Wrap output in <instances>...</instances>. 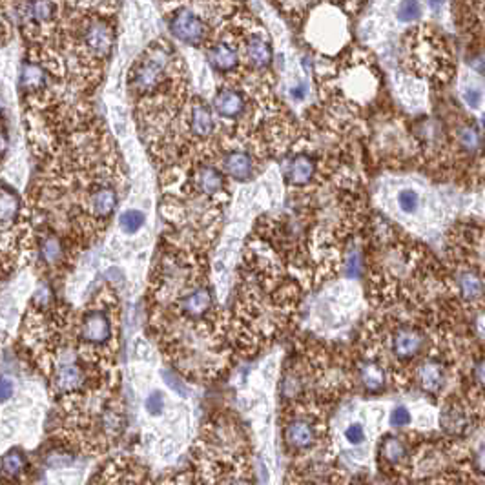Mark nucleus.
Masks as SVG:
<instances>
[{"instance_id":"obj_45","label":"nucleus","mask_w":485,"mask_h":485,"mask_svg":"<svg viewBox=\"0 0 485 485\" xmlns=\"http://www.w3.org/2000/svg\"><path fill=\"white\" fill-rule=\"evenodd\" d=\"M106 277H112V279H119L122 281V274L119 268H110L108 272H106Z\"/></svg>"},{"instance_id":"obj_15","label":"nucleus","mask_w":485,"mask_h":485,"mask_svg":"<svg viewBox=\"0 0 485 485\" xmlns=\"http://www.w3.org/2000/svg\"><path fill=\"white\" fill-rule=\"evenodd\" d=\"M447 380V371L438 360H427L418 367V383L425 393L438 394L444 389Z\"/></svg>"},{"instance_id":"obj_18","label":"nucleus","mask_w":485,"mask_h":485,"mask_svg":"<svg viewBox=\"0 0 485 485\" xmlns=\"http://www.w3.org/2000/svg\"><path fill=\"white\" fill-rule=\"evenodd\" d=\"M458 292L465 302H478L485 294V281L474 270H464L456 276Z\"/></svg>"},{"instance_id":"obj_11","label":"nucleus","mask_w":485,"mask_h":485,"mask_svg":"<svg viewBox=\"0 0 485 485\" xmlns=\"http://www.w3.org/2000/svg\"><path fill=\"white\" fill-rule=\"evenodd\" d=\"M316 159L309 154H296L287 159L283 166L284 179L296 186H305L316 176Z\"/></svg>"},{"instance_id":"obj_38","label":"nucleus","mask_w":485,"mask_h":485,"mask_svg":"<svg viewBox=\"0 0 485 485\" xmlns=\"http://www.w3.org/2000/svg\"><path fill=\"white\" fill-rule=\"evenodd\" d=\"M469 64H471V68H473L476 73H481V75H485V48L484 50L478 51L476 55H473V57H471V60H469Z\"/></svg>"},{"instance_id":"obj_34","label":"nucleus","mask_w":485,"mask_h":485,"mask_svg":"<svg viewBox=\"0 0 485 485\" xmlns=\"http://www.w3.org/2000/svg\"><path fill=\"white\" fill-rule=\"evenodd\" d=\"M462 101L471 110H478L481 106V101H484V92L478 86H465L462 90Z\"/></svg>"},{"instance_id":"obj_2","label":"nucleus","mask_w":485,"mask_h":485,"mask_svg":"<svg viewBox=\"0 0 485 485\" xmlns=\"http://www.w3.org/2000/svg\"><path fill=\"white\" fill-rule=\"evenodd\" d=\"M170 30L177 41L188 44V46H201L203 42L208 41L210 26L208 21L201 13L188 6H181L168 17Z\"/></svg>"},{"instance_id":"obj_35","label":"nucleus","mask_w":485,"mask_h":485,"mask_svg":"<svg viewBox=\"0 0 485 485\" xmlns=\"http://www.w3.org/2000/svg\"><path fill=\"white\" fill-rule=\"evenodd\" d=\"M163 405H164L163 394H161V393H151L150 396H148L146 405H144V407H146L148 415L159 416L161 412H163Z\"/></svg>"},{"instance_id":"obj_48","label":"nucleus","mask_w":485,"mask_h":485,"mask_svg":"<svg viewBox=\"0 0 485 485\" xmlns=\"http://www.w3.org/2000/svg\"><path fill=\"white\" fill-rule=\"evenodd\" d=\"M480 126H481V135H484V137H485V115H481Z\"/></svg>"},{"instance_id":"obj_33","label":"nucleus","mask_w":485,"mask_h":485,"mask_svg":"<svg viewBox=\"0 0 485 485\" xmlns=\"http://www.w3.org/2000/svg\"><path fill=\"white\" fill-rule=\"evenodd\" d=\"M410 422H412V416H410V410L405 405L394 407L389 416L390 427H394V429H405V427L410 425Z\"/></svg>"},{"instance_id":"obj_13","label":"nucleus","mask_w":485,"mask_h":485,"mask_svg":"<svg viewBox=\"0 0 485 485\" xmlns=\"http://www.w3.org/2000/svg\"><path fill=\"white\" fill-rule=\"evenodd\" d=\"M223 172L226 174L228 177H232L234 181H239V183H247L254 177L255 172V163L254 157L247 151L241 150H234L228 151V154L223 157Z\"/></svg>"},{"instance_id":"obj_10","label":"nucleus","mask_w":485,"mask_h":485,"mask_svg":"<svg viewBox=\"0 0 485 485\" xmlns=\"http://www.w3.org/2000/svg\"><path fill=\"white\" fill-rule=\"evenodd\" d=\"M213 110L221 119L238 121L247 112V99L239 90L221 88L213 97Z\"/></svg>"},{"instance_id":"obj_42","label":"nucleus","mask_w":485,"mask_h":485,"mask_svg":"<svg viewBox=\"0 0 485 485\" xmlns=\"http://www.w3.org/2000/svg\"><path fill=\"white\" fill-rule=\"evenodd\" d=\"M281 389H283L284 396H290V398L296 396L297 389H299V387H297V380H296V378H292V376L287 378V380L283 381V387H281Z\"/></svg>"},{"instance_id":"obj_31","label":"nucleus","mask_w":485,"mask_h":485,"mask_svg":"<svg viewBox=\"0 0 485 485\" xmlns=\"http://www.w3.org/2000/svg\"><path fill=\"white\" fill-rule=\"evenodd\" d=\"M398 18L402 22H412L420 18L422 15V8H420L418 0H402L398 6Z\"/></svg>"},{"instance_id":"obj_29","label":"nucleus","mask_w":485,"mask_h":485,"mask_svg":"<svg viewBox=\"0 0 485 485\" xmlns=\"http://www.w3.org/2000/svg\"><path fill=\"white\" fill-rule=\"evenodd\" d=\"M345 274L351 279H358L363 274V257H361V252L356 247H352L345 255Z\"/></svg>"},{"instance_id":"obj_7","label":"nucleus","mask_w":485,"mask_h":485,"mask_svg":"<svg viewBox=\"0 0 485 485\" xmlns=\"http://www.w3.org/2000/svg\"><path fill=\"white\" fill-rule=\"evenodd\" d=\"M82 46L95 59H106L113 48L112 26L99 18L88 22L82 30Z\"/></svg>"},{"instance_id":"obj_39","label":"nucleus","mask_w":485,"mask_h":485,"mask_svg":"<svg viewBox=\"0 0 485 485\" xmlns=\"http://www.w3.org/2000/svg\"><path fill=\"white\" fill-rule=\"evenodd\" d=\"M473 376H474V381L480 385L481 389H485V358H481V360H478L476 363H474Z\"/></svg>"},{"instance_id":"obj_41","label":"nucleus","mask_w":485,"mask_h":485,"mask_svg":"<svg viewBox=\"0 0 485 485\" xmlns=\"http://www.w3.org/2000/svg\"><path fill=\"white\" fill-rule=\"evenodd\" d=\"M474 467H476L478 473L485 474V444H481L474 454Z\"/></svg>"},{"instance_id":"obj_43","label":"nucleus","mask_w":485,"mask_h":485,"mask_svg":"<svg viewBox=\"0 0 485 485\" xmlns=\"http://www.w3.org/2000/svg\"><path fill=\"white\" fill-rule=\"evenodd\" d=\"M148 354H150V345L144 339H137L135 341V356L137 358H148Z\"/></svg>"},{"instance_id":"obj_19","label":"nucleus","mask_w":485,"mask_h":485,"mask_svg":"<svg viewBox=\"0 0 485 485\" xmlns=\"http://www.w3.org/2000/svg\"><path fill=\"white\" fill-rule=\"evenodd\" d=\"M57 2L55 0H28L24 4V15L26 18H30L31 22L38 26L50 24L57 17Z\"/></svg>"},{"instance_id":"obj_30","label":"nucleus","mask_w":485,"mask_h":485,"mask_svg":"<svg viewBox=\"0 0 485 485\" xmlns=\"http://www.w3.org/2000/svg\"><path fill=\"white\" fill-rule=\"evenodd\" d=\"M119 225L126 234H135L144 225V213L139 212V210H126L119 218Z\"/></svg>"},{"instance_id":"obj_23","label":"nucleus","mask_w":485,"mask_h":485,"mask_svg":"<svg viewBox=\"0 0 485 485\" xmlns=\"http://www.w3.org/2000/svg\"><path fill=\"white\" fill-rule=\"evenodd\" d=\"M360 381L368 393H380L387 383L385 368L376 361H363L360 365Z\"/></svg>"},{"instance_id":"obj_6","label":"nucleus","mask_w":485,"mask_h":485,"mask_svg":"<svg viewBox=\"0 0 485 485\" xmlns=\"http://www.w3.org/2000/svg\"><path fill=\"white\" fill-rule=\"evenodd\" d=\"M117 190L110 186L108 183H101L90 188L88 197L84 199V213L92 218L93 221H105L112 215L117 206Z\"/></svg>"},{"instance_id":"obj_24","label":"nucleus","mask_w":485,"mask_h":485,"mask_svg":"<svg viewBox=\"0 0 485 485\" xmlns=\"http://www.w3.org/2000/svg\"><path fill=\"white\" fill-rule=\"evenodd\" d=\"M46 71H44V68L41 64H24L21 73L22 88L30 93H41L44 90V86H46Z\"/></svg>"},{"instance_id":"obj_12","label":"nucleus","mask_w":485,"mask_h":485,"mask_svg":"<svg viewBox=\"0 0 485 485\" xmlns=\"http://www.w3.org/2000/svg\"><path fill=\"white\" fill-rule=\"evenodd\" d=\"M213 299L212 292L206 287H196V289L188 290L183 294L179 302L181 312L190 319H199L212 310Z\"/></svg>"},{"instance_id":"obj_46","label":"nucleus","mask_w":485,"mask_h":485,"mask_svg":"<svg viewBox=\"0 0 485 485\" xmlns=\"http://www.w3.org/2000/svg\"><path fill=\"white\" fill-rule=\"evenodd\" d=\"M427 4L431 6L432 11H439V9H442V4H444V0H427Z\"/></svg>"},{"instance_id":"obj_21","label":"nucleus","mask_w":485,"mask_h":485,"mask_svg":"<svg viewBox=\"0 0 485 485\" xmlns=\"http://www.w3.org/2000/svg\"><path fill=\"white\" fill-rule=\"evenodd\" d=\"M21 215V199L17 192L2 186L0 188V230H8V226L17 221Z\"/></svg>"},{"instance_id":"obj_16","label":"nucleus","mask_w":485,"mask_h":485,"mask_svg":"<svg viewBox=\"0 0 485 485\" xmlns=\"http://www.w3.org/2000/svg\"><path fill=\"white\" fill-rule=\"evenodd\" d=\"M188 128L190 134L197 139H208L215 130L212 110L203 101H193L192 106H190Z\"/></svg>"},{"instance_id":"obj_17","label":"nucleus","mask_w":485,"mask_h":485,"mask_svg":"<svg viewBox=\"0 0 485 485\" xmlns=\"http://www.w3.org/2000/svg\"><path fill=\"white\" fill-rule=\"evenodd\" d=\"M192 183L197 192L203 196H218L225 188V176L218 168L201 166L193 174Z\"/></svg>"},{"instance_id":"obj_47","label":"nucleus","mask_w":485,"mask_h":485,"mask_svg":"<svg viewBox=\"0 0 485 485\" xmlns=\"http://www.w3.org/2000/svg\"><path fill=\"white\" fill-rule=\"evenodd\" d=\"M6 148H8V141H6L4 134H2V132H0V157H2V155H4Z\"/></svg>"},{"instance_id":"obj_8","label":"nucleus","mask_w":485,"mask_h":485,"mask_svg":"<svg viewBox=\"0 0 485 485\" xmlns=\"http://www.w3.org/2000/svg\"><path fill=\"white\" fill-rule=\"evenodd\" d=\"M206 59L210 66L218 73H232L239 68L241 63V51L239 44H232L228 41H213L206 48Z\"/></svg>"},{"instance_id":"obj_22","label":"nucleus","mask_w":485,"mask_h":485,"mask_svg":"<svg viewBox=\"0 0 485 485\" xmlns=\"http://www.w3.org/2000/svg\"><path fill=\"white\" fill-rule=\"evenodd\" d=\"M469 420L465 410L460 409L458 405H447L442 410V416H439V427L444 429V432L452 436H460L467 431Z\"/></svg>"},{"instance_id":"obj_5","label":"nucleus","mask_w":485,"mask_h":485,"mask_svg":"<svg viewBox=\"0 0 485 485\" xmlns=\"http://www.w3.org/2000/svg\"><path fill=\"white\" fill-rule=\"evenodd\" d=\"M86 385V373L79 365L77 354L68 348L64 356L59 358V368L53 378V389L57 393L71 394L80 390Z\"/></svg>"},{"instance_id":"obj_28","label":"nucleus","mask_w":485,"mask_h":485,"mask_svg":"<svg viewBox=\"0 0 485 485\" xmlns=\"http://www.w3.org/2000/svg\"><path fill=\"white\" fill-rule=\"evenodd\" d=\"M398 208L402 210L403 213H416L422 206V197L416 190L412 188H403L398 193Z\"/></svg>"},{"instance_id":"obj_9","label":"nucleus","mask_w":485,"mask_h":485,"mask_svg":"<svg viewBox=\"0 0 485 485\" xmlns=\"http://www.w3.org/2000/svg\"><path fill=\"white\" fill-rule=\"evenodd\" d=\"M423 345H425V338L412 326L398 329L390 338V352L402 361L416 358L423 351Z\"/></svg>"},{"instance_id":"obj_32","label":"nucleus","mask_w":485,"mask_h":485,"mask_svg":"<svg viewBox=\"0 0 485 485\" xmlns=\"http://www.w3.org/2000/svg\"><path fill=\"white\" fill-rule=\"evenodd\" d=\"M343 436H345V439H347L348 445L358 447V445H361L365 442L367 432H365V427L361 425L360 422H352V423H348L347 429L343 431Z\"/></svg>"},{"instance_id":"obj_40","label":"nucleus","mask_w":485,"mask_h":485,"mask_svg":"<svg viewBox=\"0 0 485 485\" xmlns=\"http://www.w3.org/2000/svg\"><path fill=\"white\" fill-rule=\"evenodd\" d=\"M13 396V381L8 378H0V403Z\"/></svg>"},{"instance_id":"obj_1","label":"nucleus","mask_w":485,"mask_h":485,"mask_svg":"<svg viewBox=\"0 0 485 485\" xmlns=\"http://www.w3.org/2000/svg\"><path fill=\"white\" fill-rule=\"evenodd\" d=\"M174 68V53L163 44H154L135 63L130 75V86L139 95H151L168 79Z\"/></svg>"},{"instance_id":"obj_14","label":"nucleus","mask_w":485,"mask_h":485,"mask_svg":"<svg viewBox=\"0 0 485 485\" xmlns=\"http://www.w3.org/2000/svg\"><path fill=\"white\" fill-rule=\"evenodd\" d=\"M316 429L307 420H292L284 427V442L294 451H305L316 444Z\"/></svg>"},{"instance_id":"obj_3","label":"nucleus","mask_w":485,"mask_h":485,"mask_svg":"<svg viewBox=\"0 0 485 485\" xmlns=\"http://www.w3.org/2000/svg\"><path fill=\"white\" fill-rule=\"evenodd\" d=\"M80 343L99 351V347H106L113 339V323L108 312L102 309L84 312L79 323Z\"/></svg>"},{"instance_id":"obj_20","label":"nucleus","mask_w":485,"mask_h":485,"mask_svg":"<svg viewBox=\"0 0 485 485\" xmlns=\"http://www.w3.org/2000/svg\"><path fill=\"white\" fill-rule=\"evenodd\" d=\"M380 456L387 464L400 465L407 462L409 458V445L405 444V439H402L396 435L383 436L380 444Z\"/></svg>"},{"instance_id":"obj_25","label":"nucleus","mask_w":485,"mask_h":485,"mask_svg":"<svg viewBox=\"0 0 485 485\" xmlns=\"http://www.w3.org/2000/svg\"><path fill=\"white\" fill-rule=\"evenodd\" d=\"M41 260L48 267H57L64 260V245L59 235H46L38 245Z\"/></svg>"},{"instance_id":"obj_26","label":"nucleus","mask_w":485,"mask_h":485,"mask_svg":"<svg viewBox=\"0 0 485 485\" xmlns=\"http://www.w3.org/2000/svg\"><path fill=\"white\" fill-rule=\"evenodd\" d=\"M26 469V456L21 451H9L8 454L2 456L0 462V473L6 474L13 480L15 476L24 473Z\"/></svg>"},{"instance_id":"obj_27","label":"nucleus","mask_w":485,"mask_h":485,"mask_svg":"<svg viewBox=\"0 0 485 485\" xmlns=\"http://www.w3.org/2000/svg\"><path fill=\"white\" fill-rule=\"evenodd\" d=\"M458 142H460V146L464 148L465 151L473 154V151H476L478 148H480L481 134L478 132L476 126L465 124L458 130Z\"/></svg>"},{"instance_id":"obj_44","label":"nucleus","mask_w":485,"mask_h":485,"mask_svg":"<svg viewBox=\"0 0 485 485\" xmlns=\"http://www.w3.org/2000/svg\"><path fill=\"white\" fill-rule=\"evenodd\" d=\"M290 93H292V97L296 99V101H302L303 97H305V93H307V88L302 84V86H297V88H292V92Z\"/></svg>"},{"instance_id":"obj_37","label":"nucleus","mask_w":485,"mask_h":485,"mask_svg":"<svg viewBox=\"0 0 485 485\" xmlns=\"http://www.w3.org/2000/svg\"><path fill=\"white\" fill-rule=\"evenodd\" d=\"M46 464L53 469H63L73 464V458L68 454H63V452H57V454H51L50 458H48Z\"/></svg>"},{"instance_id":"obj_4","label":"nucleus","mask_w":485,"mask_h":485,"mask_svg":"<svg viewBox=\"0 0 485 485\" xmlns=\"http://www.w3.org/2000/svg\"><path fill=\"white\" fill-rule=\"evenodd\" d=\"M239 51H241L242 59L247 60L254 70H267L272 64L274 51L263 28L245 30L241 44H239Z\"/></svg>"},{"instance_id":"obj_36","label":"nucleus","mask_w":485,"mask_h":485,"mask_svg":"<svg viewBox=\"0 0 485 485\" xmlns=\"http://www.w3.org/2000/svg\"><path fill=\"white\" fill-rule=\"evenodd\" d=\"M161 376H163V380L166 381L168 387L176 390V393H179L181 396H186V394H188L186 387H184V385L181 383V380L176 376V374H172V373H170V371H163V374H161Z\"/></svg>"}]
</instances>
